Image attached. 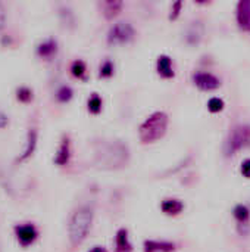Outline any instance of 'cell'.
Wrapping results in <instances>:
<instances>
[{"instance_id":"4316f807","label":"cell","mask_w":250,"mask_h":252,"mask_svg":"<svg viewBox=\"0 0 250 252\" xmlns=\"http://www.w3.org/2000/svg\"><path fill=\"white\" fill-rule=\"evenodd\" d=\"M4 22H6V10H4V7H3L1 3H0V31H1L3 27H4Z\"/></svg>"},{"instance_id":"ffe728a7","label":"cell","mask_w":250,"mask_h":252,"mask_svg":"<svg viewBox=\"0 0 250 252\" xmlns=\"http://www.w3.org/2000/svg\"><path fill=\"white\" fill-rule=\"evenodd\" d=\"M71 71L75 77L78 78H83L84 74H85V63L83 61H75L72 62V66H71Z\"/></svg>"},{"instance_id":"7a4b0ae2","label":"cell","mask_w":250,"mask_h":252,"mask_svg":"<svg viewBox=\"0 0 250 252\" xmlns=\"http://www.w3.org/2000/svg\"><path fill=\"white\" fill-rule=\"evenodd\" d=\"M168 115L162 111L153 112L152 115H149L144 123L140 126L139 128V137L141 140V143H153L159 139H162L167 133L168 128Z\"/></svg>"},{"instance_id":"6da1fadb","label":"cell","mask_w":250,"mask_h":252,"mask_svg":"<svg viewBox=\"0 0 250 252\" xmlns=\"http://www.w3.org/2000/svg\"><path fill=\"white\" fill-rule=\"evenodd\" d=\"M130 152L128 148L121 142H111L102 145L96 152V162L102 168H121L128 162Z\"/></svg>"},{"instance_id":"603a6c76","label":"cell","mask_w":250,"mask_h":252,"mask_svg":"<svg viewBox=\"0 0 250 252\" xmlns=\"http://www.w3.org/2000/svg\"><path fill=\"white\" fill-rule=\"evenodd\" d=\"M71 97H72V89H71V87L62 86V87L57 90V99H59L60 102H68Z\"/></svg>"},{"instance_id":"8fae6325","label":"cell","mask_w":250,"mask_h":252,"mask_svg":"<svg viewBox=\"0 0 250 252\" xmlns=\"http://www.w3.org/2000/svg\"><path fill=\"white\" fill-rule=\"evenodd\" d=\"M144 252H174L177 250L175 244L168 241H146Z\"/></svg>"},{"instance_id":"e0dca14e","label":"cell","mask_w":250,"mask_h":252,"mask_svg":"<svg viewBox=\"0 0 250 252\" xmlns=\"http://www.w3.org/2000/svg\"><path fill=\"white\" fill-rule=\"evenodd\" d=\"M68 161H69V142H68V139H63L57 149V154L55 157V162L57 165H65V164H68Z\"/></svg>"},{"instance_id":"ac0fdd59","label":"cell","mask_w":250,"mask_h":252,"mask_svg":"<svg viewBox=\"0 0 250 252\" xmlns=\"http://www.w3.org/2000/svg\"><path fill=\"white\" fill-rule=\"evenodd\" d=\"M37 52H38V55L43 56V58H50L53 53H56V41L52 40V38L43 41V43L38 46Z\"/></svg>"},{"instance_id":"7c38bea8","label":"cell","mask_w":250,"mask_h":252,"mask_svg":"<svg viewBox=\"0 0 250 252\" xmlns=\"http://www.w3.org/2000/svg\"><path fill=\"white\" fill-rule=\"evenodd\" d=\"M156 69L158 74L164 78H172L174 77V69H172V62L168 55H161L156 62Z\"/></svg>"},{"instance_id":"f1b7e54d","label":"cell","mask_w":250,"mask_h":252,"mask_svg":"<svg viewBox=\"0 0 250 252\" xmlns=\"http://www.w3.org/2000/svg\"><path fill=\"white\" fill-rule=\"evenodd\" d=\"M88 252H108V250L103 248V247H94V248H91Z\"/></svg>"},{"instance_id":"5bb4252c","label":"cell","mask_w":250,"mask_h":252,"mask_svg":"<svg viewBox=\"0 0 250 252\" xmlns=\"http://www.w3.org/2000/svg\"><path fill=\"white\" fill-rule=\"evenodd\" d=\"M115 244H116V252H133V245L128 239L127 229H119L116 232Z\"/></svg>"},{"instance_id":"484cf974","label":"cell","mask_w":250,"mask_h":252,"mask_svg":"<svg viewBox=\"0 0 250 252\" xmlns=\"http://www.w3.org/2000/svg\"><path fill=\"white\" fill-rule=\"evenodd\" d=\"M242 174L246 177V179H250V158L248 159H245L243 162H242Z\"/></svg>"},{"instance_id":"4fadbf2b","label":"cell","mask_w":250,"mask_h":252,"mask_svg":"<svg viewBox=\"0 0 250 252\" xmlns=\"http://www.w3.org/2000/svg\"><path fill=\"white\" fill-rule=\"evenodd\" d=\"M35 146H37V131L32 128V130H29V131H28V134H27V143H25L24 152H22V155L18 158V161H19V162H22V161L28 159V158L34 154Z\"/></svg>"},{"instance_id":"3957f363","label":"cell","mask_w":250,"mask_h":252,"mask_svg":"<svg viewBox=\"0 0 250 252\" xmlns=\"http://www.w3.org/2000/svg\"><path fill=\"white\" fill-rule=\"evenodd\" d=\"M91 223H93L91 208L81 207L74 213V216L71 217V221H69V227H68L69 241L74 247L84 242V239L87 238V235L90 232Z\"/></svg>"},{"instance_id":"d4e9b609","label":"cell","mask_w":250,"mask_h":252,"mask_svg":"<svg viewBox=\"0 0 250 252\" xmlns=\"http://www.w3.org/2000/svg\"><path fill=\"white\" fill-rule=\"evenodd\" d=\"M183 6V1H175L171 7V15H169V19H177L178 15H180V9Z\"/></svg>"},{"instance_id":"44dd1931","label":"cell","mask_w":250,"mask_h":252,"mask_svg":"<svg viewBox=\"0 0 250 252\" xmlns=\"http://www.w3.org/2000/svg\"><path fill=\"white\" fill-rule=\"evenodd\" d=\"M208 109H209L211 112H220V111H222V109H224V100L220 99V97H212V99H209V102H208Z\"/></svg>"},{"instance_id":"ba28073f","label":"cell","mask_w":250,"mask_h":252,"mask_svg":"<svg viewBox=\"0 0 250 252\" xmlns=\"http://www.w3.org/2000/svg\"><path fill=\"white\" fill-rule=\"evenodd\" d=\"M15 235L22 247L31 245L37 239V229L32 224H22L15 227Z\"/></svg>"},{"instance_id":"52a82bcc","label":"cell","mask_w":250,"mask_h":252,"mask_svg":"<svg viewBox=\"0 0 250 252\" xmlns=\"http://www.w3.org/2000/svg\"><path fill=\"white\" fill-rule=\"evenodd\" d=\"M193 83L200 90H215L221 86V81L218 77H215L211 72H196L193 74Z\"/></svg>"},{"instance_id":"9a60e30c","label":"cell","mask_w":250,"mask_h":252,"mask_svg":"<svg viewBox=\"0 0 250 252\" xmlns=\"http://www.w3.org/2000/svg\"><path fill=\"white\" fill-rule=\"evenodd\" d=\"M161 210L167 216H178L184 210V204L178 199H165L161 204Z\"/></svg>"},{"instance_id":"7402d4cb","label":"cell","mask_w":250,"mask_h":252,"mask_svg":"<svg viewBox=\"0 0 250 252\" xmlns=\"http://www.w3.org/2000/svg\"><path fill=\"white\" fill-rule=\"evenodd\" d=\"M16 93H18V94H16L18 99H19L21 102H24V103H27V102H29V100L32 99V92H31L28 87H19Z\"/></svg>"},{"instance_id":"8992f818","label":"cell","mask_w":250,"mask_h":252,"mask_svg":"<svg viewBox=\"0 0 250 252\" xmlns=\"http://www.w3.org/2000/svg\"><path fill=\"white\" fill-rule=\"evenodd\" d=\"M233 216L237 220V230L240 235H248L250 230V210L248 208V205L239 204L234 207L233 210Z\"/></svg>"},{"instance_id":"83f0119b","label":"cell","mask_w":250,"mask_h":252,"mask_svg":"<svg viewBox=\"0 0 250 252\" xmlns=\"http://www.w3.org/2000/svg\"><path fill=\"white\" fill-rule=\"evenodd\" d=\"M7 123H9L7 115H6L4 112H1V111H0V128H4V127L7 126Z\"/></svg>"},{"instance_id":"30bf717a","label":"cell","mask_w":250,"mask_h":252,"mask_svg":"<svg viewBox=\"0 0 250 252\" xmlns=\"http://www.w3.org/2000/svg\"><path fill=\"white\" fill-rule=\"evenodd\" d=\"M203 24L200 21H196V22H192L186 31V41L192 46H196L200 43L202 37H203Z\"/></svg>"},{"instance_id":"2e32d148","label":"cell","mask_w":250,"mask_h":252,"mask_svg":"<svg viewBox=\"0 0 250 252\" xmlns=\"http://www.w3.org/2000/svg\"><path fill=\"white\" fill-rule=\"evenodd\" d=\"M102 9H103V13L108 19H112L113 16H116L119 13V10L122 9V1H118V0H109V1H105L102 4Z\"/></svg>"},{"instance_id":"d6986e66","label":"cell","mask_w":250,"mask_h":252,"mask_svg":"<svg viewBox=\"0 0 250 252\" xmlns=\"http://www.w3.org/2000/svg\"><path fill=\"white\" fill-rule=\"evenodd\" d=\"M88 111L93 114H99L102 111V99L99 94H93L88 99Z\"/></svg>"},{"instance_id":"277c9868","label":"cell","mask_w":250,"mask_h":252,"mask_svg":"<svg viewBox=\"0 0 250 252\" xmlns=\"http://www.w3.org/2000/svg\"><path fill=\"white\" fill-rule=\"evenodd\" d=\"M250 146V124H240V126H236L227 140H225V145H224V152H225V157H233L236 155V152L245 149V148H249Z\"/></svg>"},{"instance_id":"9c48e42d","label":"cell","mask_w":250,"mask_h":252,"mask_svg":"<svg viewBox=\"0 0 250 252\" xmlns=\"http://www.w3.org/2000/svg\"><path fill=\"white\" fill-rule=\"evenodd\" d=\"M237 24L243 31H250V0H240L237 4Z\"/></svg>"},{"instance_id":"cb8c5ba5","label":"cell","mask_w":250,"mask_h":252,"mask_svg":"<svg viewBox=\"0 0 250 252\" xmlns=\"http://www.w3.org/2000/svg\"><path fill=\"white\" fill-rule=\"evenodd\" d=\"M112 74H113V63H112L111 61H105V62L102 63V66H100V77L108 78V77H111Z\"/></svg>"},{"instance_id":"5b68a950","label":"cell","mask_w":250,"mask_h":252,"mask_svg":"<svg viewBox=\"0 0 250 252\" xmlns=\"http://www.w3.org/2000/svg\"><path fill=\"white\" fill-rule=\"evenodd\" d=\"M136 35V31L130 22H116L108 32V43L111 46H119L130 43Z\"/></svg>"}]
</instances>
